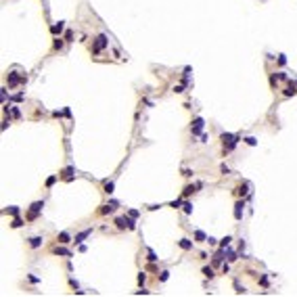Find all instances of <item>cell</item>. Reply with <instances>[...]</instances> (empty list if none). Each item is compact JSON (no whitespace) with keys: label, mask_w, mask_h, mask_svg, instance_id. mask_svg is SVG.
Returning <instances> with one entry per match:
<instances>
[{"label":"cell","mask_w":297,"mask_h":297,"mask_svg":"<svg viewBox=\"0 0 297 297\" xmlns=\"http://www.w3.org/2000/svg\"><path fill=\"white\" fill-rule=\"evenodd\" d=\"M147 260H149V262H155V260H157V255H155V251H151V249H149V257H147Z\"/></svg>","instance_id":"f1b7e54d"},{"label":"cell","mask_w":297,"mask_h":297,"mask_svg":"<svg viewBox=\"0 0 297 297\" xmlns=\"http://www.w3.org/2000/svg\"><path fill=\"white\" fill-rule=\"evenodd\" d=\"M59 243H69V234H67V232H61V234H59Z\"/></svg>","instance_id":"e0dca14e"},{"label":"cell","mask_w":297,"mask_h":297,"mask_svg":"<svg viewBox=\"0 0 297 297\" xmlns=\"http://www.w3.org/2000/svg\"><path fill=\"white\" fill-rule=\"evenodd\" d=\"M184 214H193V203H184Z\"/></svg>","instance_id":"44dd1931"},{"label":"cell","mask_w":297,"mask_h":297,"mask_svg":"<svg viewBox=\"0 0 297 297\" xmlns=\"http://www.w3.org/2000/svg\"><path fill=\"white\" fill-rule=\"evenodd\" d=\"M195 237H197L199 241H207V237H205V234H203L201 230H197V234H195Z\"/></svg>","instance_id":"f546056e"},{"label":"cell","mask_w":297,"mask_h":297,"mask_svg":"<svg viewBox=\"0 0 297 297\" xmlns=\"http://www.w3.org/2000/svg\"><path fill=\"white\" fill-rule=\"evenodd\" d=\"M203 274H205L207 278H214V270H211V268H203Z\"/></svg>","instance_id":"d6986e66"},{"label":"cell","mask_w":297,"mask_h":297,"mask_svg":"<svg viewBox=\"0 0 297 297\" xmlns=\"http://www.w3.org/2000/svg\"><path fill=\"white\" fill-rule=\"evenodd\" d=\"M90 232H92V230H84V232H80V234L76 237V243H82V241H84V239H86Z\"/></svg>","instance_id":"5bb4252c"},{"label":"cell","mask_w":297,"mask_h":297,"mask_svg":"<svg viewBox=\"0 0 297 297\" xmlns=\"http://www.w3.org/2000/svg\"><path fill=\"white\" fill-rule=\"evenodd\" d=\"M128 216H132V218H138V211H134V209H130V211H128Z\"/></svg>","instance_id":"f35d334b"},{"label":"cell","mask_w":297,"mask_h":297,"mask_svg":"<svg viewBox=\"0 0 297 297\" xmlns=\"http://www.w3.org/2000/svg\"><path fill=\"white\" fill-rule=\"evenodd\" d=\"M63 29H65V23H63V21H59V23H55V25H52V34H55V36L63 34Z\"/></svg>","instance_id":"30bf717a"},{"label":"cell","mask_w":297,"mask_h":297,"mask_svg":"<svg viewBox=\"0 0 297 297\" xmlns=\"http://www.w3.org/2000/svg\"><path fill=\"white\" fill-rule=\"evenodd\" d=\"M151 291H147V289H140V291H136V295H149Z\"/></svg>","instance_id":"e575fe53"},{"label":"cell","mask_w":297,"mask_h":297,"mask_svg":"<svg viewBox=\"0 0 297 297\" xmlns=\"http://www.w3.org/2000/svg\"><path fill=\"white\" fill-rule=\"evenodd\" d=\"M145 280H147V274L140 272V274H138V285H145Z\"/></svg>","instance_id":"484cf974"},{"label":"cell","mask_w":297,"mask_h":297,"mask_svg":"<svg viewBox=\"0 0 297 297\" xmlns=\"http://www.w3.org/2000/svg\"><path fill=\"white\" fill-rule=\"evenodd\" d=\"M222 142H224V153H228V151H232V149L237 147L239 138H237V136H232V134H222Z\"/></svg>","instance_id":"7a4b0ae2"},{"label":"cell","mask_w":297,"mask_h":297,"mask_svg":"<svg viewBox=\"0 0 297 297\" xmlns=\"http://www.w3.org/2000/svg\"><path fill=\"white\" fill-rule=\"evenodd\" d=\"M55 182H57V176H50V178H48V180H46V186H48V188H50V186H52V184H55Z\"/></svg>","instance_id":"d4e9b609"},{"label":"cell","mask_w":297,"mask_h":297,"mask_svg":"<svg viewBox=\"0 0 297 297\" xmlns=\"http://www.w3.org/2000/svg\"><path fill=\"white\" fill-rule=\"evenodd\" d=\"M52 46H55L57 50H61V48H63V40H61V38H57V40H55V44H52Z\"/></svg>","instance_id":"ffe728a7"},{"label":"cell","mask_w":297,"mask_h":297,"mask_svg":"<svg viewBox=\"0 0 297 297\" xmlns=\"http://www.w3.org/2000/svg\"><path fill=\"white\" fill-rule=\"evenodd\" d=\"M178 245H180V249H184V251H191V249H193V243H191L188 239H180Z\"/></svg>","instance_id":"52a82bcc"},{"label":"cell","mask_w":297,"mask_h":297,"mask_svg":"<svg viewBox=\"0 0 297 297\" xmlns=\"http://www.w3.org/2000/svg\"><path fill=\"white\" fill-rule=\"evenodd\" d=\"M6 214H11V216H17V214H19V207H9V209H6Z\"/></svg>","instance_id":"4316f807"},{"label":"cell","mask_w":297,"mask_h":297,"mask_svg":"<svg viewBox=\"0 0 297 297\" xmlns=\"http://www.w3.org/2000/svg\"><path fill=\"white\" fill-rule=\"evenodd\" d=\"M245 142H247L249 147H255V145H257V140H255V138H251V136H249V138H245Z\"/></svg>","instance_id":"cb8c5ba5"},{"label":"cell","mask_w":297,"mask_h":297,"mask_svg":"<svg viewBox=\"0 0 297 297\" xmlns=\"http://www.w3.org/2000/svg\"><path fill=\"white\" fill-rule=\"evenodd\" d=\"M105 46H107V36H105V34H101V36L96 38V42H94V48H92V52H94V55H99V52H101Z\"/></svg>","instance_id":"3957f363"},{"label":"cell","mask_w":297,"mask_h":297,"mask_svg":"<svg viewBox=\"0 0 297 297\" xmlns=\"http://www.w3.org/2000/svg\"><path fill=\"white\" fill-rule=\"evenodd\" d=\"M207 243H209V245H216V243H218V239H214V237H207Z\"/></svg>","instance_id":"8d00e7d4"},{"label":"cell","mask_w":297,"mask_h":297,"mask_svg":"<svg viewBox=\"0 0 297 297\" xmlns=\"http://www.w3.org/2000/svg\"><path fill=\"white\" fill-rule=\"evenodd\" d=\"M276 80H287V73H283V71H280V73H276Z\"/></svg>","instance_id":"d590c367"},{"label":"cell","mask_w":297,"mask_h":297,"mask_svg":"<svg viewBox=\"0 0 297 297\" xmlns=\"http://www.w3.org/2000/svg\"><path fill=\"white\" fill-rule=\"evenodd\" d=\"M239 195L245 197V195H247V186H241V188H239Z\"/></svg>","instance_id":"d6a6232c"},{"label":"cell","mask_w":297,"mask_h":297,"mask_svg":"<svg viewBox=\"0 0 297 297\" xmlns=\"http://www.w3.org/2000/svg\"><path fill=\"white\" fill-rule=\"evenodd\" d=\"M195 188H197V186H186V188H184V195H182V197H188L191 193H195Z\"/></svg>","instance_id":"7402d4cb"},{"label":"cell","mask_w":297,"mask_h":297,"mask_svg":"<svg viewBox=\"0 0 297 297\" xmlns=\"http://www.w3.org/2000/svg\"><path fill=\"white\" fill-rule=\"evenodd\" d=\"M168 278H170V272H168V270H163V272H159V280H161V283H165Z\"/></svg>","instance_id":"2e32d148"},{"label":"cell","mask_w":297,"mask_h":297,"mask_svg":"<svg viewBox=\"0 0 297 297\" xmlns=\"http://www.w3.org/2000/svg\"><path fill=\"white\" fill-rule=\"evenodd\" d=\"M243 207H245V203H243V201H239V203L234 205V218H237V220H241V216H243Z\"/></svg>","instance_id":"8992f818"},{"label":"cell","mask_w":297,"mask_h":297,"mask_svg":"<svg viewBox=\"0 0 297 297\" xmlns=\"http://www.w3.org/2000/svg\"><path fill=\"white\" fill-rule=\"evenodd\" d=\"M260 285H264V287H266V285H268V276H262V278H260Z\"/></svg>","instance_id":"74e56055"},{"label":"cell","mask_w":297,"mask_h":297,"mask_svg":"<svg viewBox=\"0 0 297 297\" xmlns=\"http://www.w3.org/2000/svg\"><path fill=\"white\" fill-rule=\"evenodd\" d=\"M55 253H57V255H65V257H71V251H67V249H63V247H55Z\"/></svg>","instance_id":"8fae6325"},{"label":"cell","mask_w":297,"mask_h":297,"mask_svg":"<svg viewBox=\"0 0 297 297\" xmlns=\"http://www.w3.org/2000/svg\"><path fill=\"white\" fill-rule=\"evenodd\" d=\"M65 40H67V42H73V32H65Z\"/></svg>","instance_id":"83f0119b"},{"label":"cell","mask_w":297,"mask_h":297,"mask_svg":"<svg viewBox=\"0 0 297 297\" xmlns=\"http://www.w3.org/2000/svg\"><path fill=\"white\" fill-rule=\"evenodd\" d=\"M230 241H232L230 237H224V239H222V243H220V245H222V249H226L228 245H230Z\"/></svg>","instance_id":"ac0fdd59"},{"label":"cell","mask_w":297,"mask_h":297,"mask_svg":"<svg viewBox=\"0 0 297 297\" xmlns=\"http://www.w3.org/2000/svg\"><path fill=\"white\" fill-rule=\"evenodd\" d=\"M63 174H65V178H67V180H71V174H73V168H67V170H65Z\"/></svg>","instance_id":"603a6c76"},{"label":"cell","mask_w":297,"mask_h":297,"mask_svg":"<svg viewBox=\"0 0 297 297\" xmlns=\"http://www.w3.org/2000/svg\"><path fill=\"white\" fill-rule=\"evenodd\" d=\"M27 78L25 76H21V78H17V73H9V86H17L19 82H25Z\"/></svg>","instance_id":"5b68a950"},{"label":"cell","mask_w":297,"mask_h":297,"mask_svg":"<svg viewBox=\"0 0 297 297\" xmlns=\"http://www.w3.org/2000/svg\"><path fill=\"white\" fill-rule=\"evenodd\" d=\"M113 209H115V203H111V205H103V207H101V214L105 216V214H111Z\"/></svg>","instance_id":"4fadbf2b"},{"label":"cell","mask_w":297,"mask_h":297,"mask_svg":"<svg viewBox=\"0 0 297 297\" xmlns=\"http://www.w3.org/2000/svg\"><path fill=\"white\" fill-rule=\"evenodd\" d=\"M203 126H205V122H203L201 117H197V119L193 122V128H191V132H193V134H201V130H203Z\"/></svg>","instance_id":"277c9868"},{"label":"cell","mask_w":297,"mask_h":297,"mask_svg":"<svg viewBox=\"0 0 297 297\" xmlns=\"http://www.w3.org/2000/svg\"><path fill=\"white\" fill-rule=\"evenodd\" d=\"M42 243H44L42 237H32V239H29V247H32V249H38Z\"/></svg>","instance_id":"ba28073f"},{"label":"cell","mask_w":297,"mask_h":297,"mask_svg":"<svg viewBox=\"0 0 297 297\" xmlns=\"http://www.w3.org/2000/svg\"><path fill=\"white\" fill-rule=\"evenodd\" d=\"M285 63H287V59H285V55H278V65H280V67H283V65H285Z\"/></svg>","instance_id":"1f68e13d"},{"label":"cell","mask_w":297,"mask_h":297,"mask_svg":"<svg viewBox=\"0 0 297 297\" xmlns=\"http://www.w3.org/2000/svg\"><path fill=\"white\" fill-rule=\"evenodd\" d=\"M283 94H285V96H295V94H297V88L291 84L289 88H285V92H283Z\"/></svg>","instance_id":"7c38bea8"},{"label":"cell","mask_w":297,"mask_h":297,"mask_svg":"<svg viewBox=\"0 0 297 297\" xmlns=\"http://www.w3.org/2000/svg\"><path fill=\"white\" fill-rule=\"evenodd\" d=\"M220 170H222V174H230V168H228V165H222Z\"/></svg>","instance_id":"836d02e7"},{"label":"cell","mask_w":297,"mask_h":297,"mask_svg":"<svg viewBox=\"0 0 297 297\" xmlns=\"http://www.w3.org/2000/svg\"><path fill=\"white\" fill-rule=\"evenodd\" d=\"M21 224H23V222H21V220H19V218H15V220H13V224H11V226H13V228H19V226H21Z\"/></svg>","instance_id":"4dcf8cb0"},{"label":"cell","mask_w":297,"mask_h":297,"mask_svg":"<svg viewBox=\"0 0 297 297\" xmlns=\"http://www.w3.org/2000/svg\"><path fill=\"white\" fill-rule=\"evenodd\" d=\"M42 207H44V201H36V203H32L29 211H32V214H38V211H42Z\"/></svg>","instance_id":"9c48e42d"},{"label":"cell","mask_w":297,"mask_h":297,"mask_svg":"<svg viewBox=\"0 0 297 297\" xmlns=\"http://www.w3.org/2000/svg\"><path fill=\"white\" fill-rule=\"evenodd\" d=\"M115 224H117L119 230H124V228H128V230H136V222H134L132 216H128V218H126V216H124V218H117Z\"/></svg>","instance_id":"6da1fadb"},{"label":"cell","mask_w":297,"mask_h":297,"mask_svg":"<svg viewBox=\"0 0 297 297\" xmlns=\"http://www.w3.org/2000/svg\"><path fill=\"white\" fill-rule=\"evenodd\" d=\"M113 188H115V184H113V182H105V193H107V195H111Z\"/></svg>","instance_id":"9a60e30c"}]
</instances>
